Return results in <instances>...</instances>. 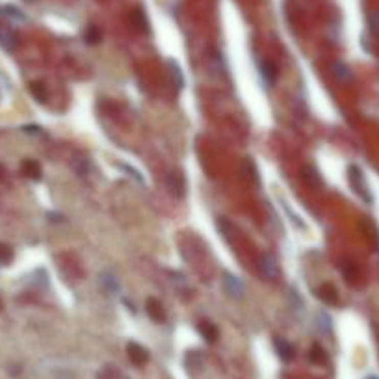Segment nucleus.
I'll use <instances>...</instances> for the list:
<instances>
[{"label":"nucleus","mask_w":379,"mask_h":379,"mask_svg":"<svg viewBox=\"0 0 379 379\" xmlns=\"http://www.w3.org/2000/svg\"><path fill=\"white\" fill-rule=\"evenodd\" d=\"M13 260V249L8 244L0 242V264H10Z\"/></svg>","instance_id":"b1692460"},{"label":"nucleus","mask_w":379,"mask_h":379,"mask_svg":"<svg viewBox=\"0 0 379 379\" xmlns=\"http://www.w3.org/2000/svg\"><path fill=\"white\" fill-rule=\"evenodd\" d=\"M361 229H363L364 232H366V236H370L374 242L379 240V231H377V227H375V223L370 218H363L361 220Z\"/></svg>","instance_id":"6ab92c4d"},{"label":"nucleus","mask_w":379,"mask_h":379,"mask_svg":"<svg viewBox=\"0 0 379 379\" xmlns=\"http://www.w3.org/2000/svg\"><path fill=\"white\" fill-rule=\"evenodd\" d=\"M2 177H4V168L0 165V180H2Z\"/></svg>","instance_id":"2f4dec72"},{"label":"nucleus","mask_w":379,"mask_h":379,"mask_svg":"<svg viewBox=\"0 0 379 379\" xmlns=\"http://www.w3.org/2000/svg\"><path fill=\"white\" fill-rule=\"evenodd\" d=\"M73 169L77 171L78 177H86L87 171H89V160L87 158H78L73 162Z\"/></svg>","instance_id":"5701e85b"},{"label":"nucleus","mask_w":379,"mask_h":379,"mask_svg":"<svg viewBox=\"0 0 379 379\" xmlns=\"http://www.w3.org/2000/svg\"><path fill=\"white\" fill-rule=\"evenodd\" d=\"M165 188L169 190V194L180 199L184 197V192H186V182H184V175L180 171H169L165 175Z\"/></svg>","instance_id":"f03ea898"},{"label":"nucleus","mask_w":379,"mask_h":379,"mask_svg":"<svg viewBox=\"0 0 379 379\" xmlns=\"http://www.w3.org/2000/svg\"><path fill=\"white\" fill-rule=\"evenodd\" d=\"M26 2H36V0H26Z\"/></svg>","instance_id":"72a5a7b5"},{"label":"nucleus","mask_w":379,"mask_h":379,"mask_svg":"<svg viewBox=\"0 0 379 379\" xmlns=\"http://www.w3.org/2000/svg\"><path fill=\"white\" fill-rule=\"evenodd\" d=\"M168 67H169V77H171V82H173V86L177 87V89H180V87L184 86V78H182V73H180L179 65H177L175 62H169Z\"/></svg>","instance_id":"a211bd4d"},{"label":"nucleus","mask_w":379,"mask_h":379,"mask_svg":"<svg viewBox=\"0 0 379 379\" xmlns=\"http://www.w3.org/2000/svg\"><path fill=\"white\" fill-rule=\"evenodd\" d=\"M22 130H25L26 134H41V128L36 127V125H28V127H25Z\"/></svg>","instance_id":"7c9ffc66"},{"label":"nucleus","mask_w":379,"mask_h":379,"mask_svg":"<svg viewBox=\"0 0 379 379\" xmlns=\"http://www.w3.org/2000/svg\"><path fill=\"white\" fill-rule=\"evenodd\" d=\"M301 179L307 182L311 188H322V177L318 173L313 165H305L301 169Z\"/></svg>","instance_id":"9d476101"},{"label":"nucleus","mask_w":379,"mask_h":379,"mask_svg":"<svg viewBox=\"0 0 379 379\" xmlns=\"http://www.w3.org/2000/svg\"><path fill=\"white\" fill-rule=\"evenodd\" d=\"M311 359H313L314 363L318 364H323L325 361H327V355H325V349L320 348V346H313V349H311Z\"/></svg>","instance_id":"393cba45"},{"label":"nucleus","mask_w":379,"mask_h":379,"mask_svg":"<svg viewBox=\"0 0 379 379\" xmlns=\"http://www.w3.org/2000/svg\"><path fill=\"white\" fill-rule=\"evenodd\" d=\"M210 67L218 77H225L227 65H225V62H223V58H221V52L210 51Z\"/></svg>","instance_id":"4468645a"},{"label":"nucleus","mask_w":379,"mask_h":379,"mask_svg":"<svg viewBox=\"0 0 379 379\" xmlns=\"http://www.w3.org/2000/svg\"><path fill=\"white\" fill-rule=\"evenodd\" d=\"M99 279H101V282H103L104 290H106L108 294H117L119 290H121V285H119L117 277L113 275L112 272H108V270H104V272H101Z\"/></svg>","instance_id":"1a4fd4ad"},{"label":"nucleus","mask_w":379,"mask_h":379,"mask_svg":"<svg viewBox=\"0 0 379 379\" xmlns=\"http://www.w3.org/2000/svg\"><path fill=\"white\" fill-rule=\"evenodd\" d=\"M145 311H147V314L153 318L154 322H162V320L165 318L160 301H156V299H153V297H149L147 299V303H145Z\"/></svg>","instance_id":"ddd939ff"},{"label":"nucleus","mask_w":379,"mask_h":379,"mask_svg":"<svg viewBox=\"0 0 379 379\" xmlns=\"http://www.w3.org/2000/svg\"><path fill=\"white\" fill-rule=\"evenodd\" d=\"M348 177H349V184L355 190V194H357L364 203H372V194H370V188H368V184H366V179H364L363 171H361L357 165H349Z\"/></svg>","instance_id":"f257e3e1"},{"label":"nucleus","mask_w":379,"mask_h":379,"mask_svg":"<svg viewBox=\"0 0 379 379\" xmlns=\"http://www.w3.org/2000/svg\"><path fill=\"white\" fill-rule=\"evenodd\" d=\"M331 73H333V77L337 78L338 82H349V80H351V71H349V67L342 62L331 63Z\"/></svg>","instance_id":"f8f14e48"},{"label":"nucleus","mask_w":379,"mask_h":379,"mask_svg":"<svg viewBox=\"0 0 379 379\" xmlns=\"http://www.w3.org/2000/svg\"><path fill=\"white\" fill-rule=\"evenodd\" d=\"M218 227L221 229V232H223V236H225L227 240H231V236L234 234V227L229 225V221H227V220H220Z\"/></svg>","instance_id":"a878e982"},{"label":"nucleus","mask_w":379,"mask_h":379,"mask_svg":"<svg viewBox=\"0 0 379 379\" xmlns=\"http://www.w3.org/2000/svg\"><path fill=\"white\" fill-rule=\"evenodd\" d=\"M316 322H318V329L322 331V333L329 335L331 333V318H329L327 313H318L316 314Z\"/></svg>","instance_id":"412c9836"},{"label":"nucleus","mask_w":379,"mask_h":379,"mask_svg":"<svg viewBox=\"0 0 379 379\" xmlns=\"http://www.w3.org/2000/svg\"><path fill=\"white\" fill-rule=\"evenodd\" d=\"M197 329H199V333L206 338V342H214L216 338H218V329H216L214 323H210V322H201L199 327H197Z\"/></svg>","instance_id":"dca6fc26"},{"label":"nucleus","mask_w":379,"mask_h":379,"mask_svg":"<svg viewBox=\"0 0 379 379\" xmlns=\"http://www.w3.org/2000/svg\"><path fill=\"white\" fill-rule=\"evenodd\" d=\"M260 272L268 279H275L279 275V264H277V258L272 253H264L260 256Z\"/></svg>","instance_id":"7ed1b4c3"},{"label":"nucleus","mask_w":379,"mask_h":379,"mask_svg":"<svg viewBox=\"0 0 379 379\" xmlns=\"http://www.w3.org/2000/svg\"><path fill=\"white\" fill-rule=\"evenodd\" d=\"M318 297L327 305H337L338 303V292L331 282H323L322 287L318 288Z\"/></svg>","instance_id":"6e6552de"},{"label":"nucleus","mask_w":379,"mask_h":379,"mask_svg":"<svg viewBox=\"0 0 379 379\" xmlns=\"http://www.w3.org/2000/svg\"><path fill=\"white\" fill-rule=\"evenodd\" d=\"M127 351H128V357H130V361H132L134 364H138V366H141V364H145L149 361L147 349L141 348V346H139V344H136V342L128 344Z\"/></svg>","instance_id":"423d86ee"},{"label":"nucleus","mask_w":379,"mask_h":379,"mask_svg":"<svg viewBox=\"0 0 379 379\" xmlns=\"http://www.w3.org/2000/svg\"><path fill=\"white\" fill-rule=\"evenodd\" d=\"M242 173L246 175L247 179H251L255 184H258V171H256V165L251 158L244 160V164H242Z\"/></svg>","instance_id":"f3484780"},{"label":"nucleus","mask_w":379,"mask_h":379,"mask_svg":"<svg viewBox=\"0 0 379 379\" xmlns=\"http://www.w3.org/2000/svg\"><path fill=\"white\" fill-rule=\"evenodd\" d=\"M21 169H22V173H25L28 179H32V180H39V179H41V165L37 164L36 160H32V158L22 160Z\"/></svg>","instance_id":"9b49d317"},{"label":"nucleus","mask_w":379,"mask_h":379,"mask_svg":"<svg viewBox=\"0 0 379 379\" xmlns=\"http://www.w3.org/2000/svg\"><path fill=\"white\" fill-rule=\"evenodd\" d=\"M273 344H275V351L277 355L285 361V363H288V361H292L294 359V346L288 340H285V338L277 337L275 340H273Z\"/></svg>","instance_id":"0eeeda50"},{"label":"nucleus","mask_w":379,"mask_h":379,"mask_svg":"<svg viewBox=\"0 0 379 379\" xmlns=\"http://www.w3.org/2000/svg\"><path fill=\"white\" fill-rule=\"evenodd\" d=\"M17 43H19V37H17L15 32L11 30L10 26L0 25V46H2L4 51L11 52L17 49Z\"/></svg>","instance_id":"20e7f679"},{"label":"nucleus","mask_w":379,"mask_h":379,"mask_svg":"<svg viewBox=\"0 0 379 379\" xmlns=\"http://www.w3.org/2000/svg\"><path fill=\"white\" fill-rule=\"evenodd\" d=\"M2 307H4V303H2V299H0V311H2Z\"/></svg>","instance_id":"473e14b6"},{"label":"nucleus","mask_w":379,"mask_h":379,"mask_svg":"<svg viewBox=\"0 0 379 379\" xmlns=\"http://www.w3.org/2000/svg\"><path fill=\"white\" fill-rule=\"evenodd\" d=\"M0 15L15 19V21H25L26 19V17L21 13V10H17V8H13V6H6V8H2V10H0Z\"/></svg>","instance_id":"4be33fe9"},{"label":"nucleus","mask_w":379,"mask_h":379,"mask_svg":"<svg viewBox=\"0 0 379 379\" xmlns=\"http://www.w3.org/2000/svg\"><path fill=\"white\" fill-rule=\"evenodd\" d=\"M84 37H86L87 43H97L99 39H101V34L97 32V28H89V30H87V34Z\"/></svg>","instance_id":"c85d7f7f"},{"label":"nucleus","mask_w":379,"mask_h":379,"mask_svg":"<svg viewBox=\"0 0 379 379\" xmlns=\"http://www.w3.org/2000/svg\"><path fill=\"white\" fill-rule=\"evenodd\" d=\"M223 285H225V290L229 292V296L232 297H242L244 296V285L236 275L232 273H225L223 275Z\"/></svg>","instance_id":"39448f33"},{"label":"nucleus","mask_w":379,"mask_h":379,"mask_svg":"<svg viewBox=\"0 0 379 379\" xmlns=\"http://www.w3.org/2000/svg\"><path fill=\"white\" fill-rule=\"evenodd\" d=\"M282 208H285V212H287V214L290 216V221H292V223H296V225L299 227V229H305V223H303V221L299 220V216L292 214V210L288 208V205H285V203H282Z\"/></svg>","instance_id":"bb28decb"},{"label":"nucleus","mask_w":379,"mask_h":379,"mask_svg":"<svg viewBox=\"0 0 379 379\" xmlns=\"http://www.w3.org/2000/svg\"><path fill=\"white\" fill-rule=\"evenodd\" d=\"M117 168H119V169H123V171H127L128 175H132V177H134V179H136V180H138V182H144V177L139 175V171H136V169H134V168H130V165L119 164Z\"/></svg>","instance_id":"cd10ccee"},{"label":"nucleus","mask_w":379,"mask_h":379,"mask_svg":"<svg viewBox=\"0 0 379 379\" xmlns=\"http://www.w3.org/2000/svg\"><path fill=\"white\" fill-rule=\"evenodd\" d=\"M30 93L34 95V99H36L37 103H46V87L43 86L41 82H32L30 84Z\"/></svg>","instance_id":"aec40b11"},{"label":"nucleus","mask_w":379,"mask_h":379,"mask_svg":"<svg viewBox=\"0 0 379 379\" xmlns=\"http://www.w3.org/2000/svg\"><path fill=\"white\" fill-rule=\"evenodd\" d=\"M370 28H372V32L379 30V15L377 13H372V15H370Z\"/></svg>","instance_id":"c756f323"},{"label":"nucleus","mask_w":379,"mask_h":379,"mask_svg":"<svg viewBox=\"0 0 379 379\" xmlns=\"http://www.w3.org/2000/svg\"><path fill=\"white\" fill-rule=\"evenodd\" d=\"M260 75H262V78H264V80H266V82L272 86V84L275 82V78H277V67H275V63L264 60V62L260 63Z\"/></svg>","instance_id":"2eb2a0df"}]
</instances>
